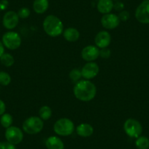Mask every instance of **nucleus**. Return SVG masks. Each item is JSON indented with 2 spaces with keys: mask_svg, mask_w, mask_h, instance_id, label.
Returning a JSON list of instances; mask_svg holds the SVG:
<instances>
[{
  "mask_svg": "<svg viewBox=\"0 0 149 149\" xmlns=\"http://www.w3.org/2000/svg\"><path fill=\"white\" fill-rule=\"evenodd\" d=\"M124 130L129 137L137 138L141 135L143 127L137 120L134 118H128L124 124Z\"/></svg>",
  "mask_w": 149,
  "mask_h": 149,
  "instance_id": "6",
  "label": "nucleus"
},
{
  "mask_svg": "<svg viewBox=\"0 0 149 149\" xmlns=\"http://www.w3.org/2000/svg\"><path fill=\"white\" fill-rule=\"evenodd\" d=\"M0 61L3 64L4 66L7 67H10L13 66L15 62V59H14L13 56L11 55L10 54H5L0 57Z\"/></svg>",
  "mask_w": 149,
  "mask_h": 149,
  "instance_id": "22",
  "label": "nucleus"
},
{
  "mask_svg": "<svg viewBox=\"0 0 149 149\" xmlns=\"http://www.w3.org/2000/svg\"><path fill=\"white\" fill-rule=\"evenodd\" d=\"M13 122V116L9 113H4L3 115L1 116L0 118V124L4 128L8 129V127H11Z\"/></svg>",
  "mask_w": 149,
  "mask_h": 149,
  "instance_id": "21",
  "label": "nucleus"
},
{
  "mask_svg": "<svg viewBox=\"0 0 149 149\" xmlns=\"http://www.w3.org/2000/svg\"><path fill=\"white\" fill-rule=\"evenodd\" d=\"M110 54H111L110 50L107 48H102L100 51V56L103 58H108L110 56Z\"/></svg>",
  "mask_w": 149,
  "mask_h": 149,
  "instance_id": "27",
  "label": "nucleus"
},
{
  "mask_svg": "<svg viewBox=\"0 0 149 149\" xmlns=\"http://www.w3.org/2000/svg\"><path fill=\"white\" fill-rule=\"evenodd\" d=\"M76 132L79 136L82 137H90L94 133V128L92 126L89 124L83 123L79 124L76 127Z\"/></svg>",
  "mask_w": 149,
  "mask_h": 149,
  "instance_id": "16",
  "label": "nucleus"
},
{
  "mask_svg": "<svg viewBox=\"0 0 149 149\" xmlns=\"http://www.w3.org/2000/svg\"><path fill=\"white\" fill-rule=\"evenodd\" d=\"M69 77L73 82H78L79 81H81V78L82 77L81 70H80L79 69H73L70 71Z\"/></svg>",
  "mask_w": 149,
  "mask_h": 149,
  "instance_id": "24",
  "label": "nucleus"
},
{
  "mask_svg": "<svg viewBox=\"0 0 149 149\" xmlns=\"http://www.w3.org/2000/svg\"><path fill=\"white\" fill-rule=\"evenodd\" d=\"M113 0H99L97 3V10L102 14L110 13L113 9Z\"/></svg>",
  "mask_w": 149,
  "mask_h": 149,
  "instance_id": "17",
  "label": "nucleus"
},
{
  "mask_svg": "<svg viewBox=\"0 0 149 149\" xmlns=\"http://www.w3.org/2000/svg\"><path fill=\"white\" fill-rule=\"evenodd\" d=\"M63 36L64 39L68 42H76L80 38V32L77 29L70 27L63 31Z\"/></svg>",
  "mask_w": 149,
  "mask_h": 149,
  "instance_id": "15",
  "label": "nucleus"
},
{
  "mask_svg": "<svg viewBox=\"0 0 149 149\" xmlns=\"http://www.w3.org/2000/svg\"><path fill=\"white\" fill-rule=\"evenodd\" d=\"M120 21L118 15L113 13L104 14L101 18L102 26L106 29H114L119 26Z\"/></svg>",
  "mask_w": 149,
  "mask_h": 149,
  "instance_id": "10",
  "label": "nucleus"
},
{
  "mask_svg": "<svg viewBox=\"0 0 149 149\" xmlns=\"http://www.w3.org/2000/svg\"><path fill=\"white\" fill-rule=\"evenodd\" d=\"M94 42L97 48H105L110 45L111 42V36L107 31H101L97 34L94 38Z\"/></svg>",
  "mask_w": 149,
  "mask_h": 149,
  "instance_id": "13",
  "label": "nucleus"
},
{
  "mask_svg": "<svg viewBox=\"0 0 149 149\" xmlns=\"http://www.w3.org/2000/svg\"><path fill=\"white\" fill-rule=\"evenodd\" d=\"M115 1H119V0H115Z\"/></svg>",
  "mask_w": 149,
  "mask_h": 149,
  "instance_id": "33",
  "label": "nucleus"
},
{
  "mask_svg": "<svg viewBox=\"0 0 149 149\" xmlns=\"http://www.w3.org/2000/svg\"><path fill=\"white\" fill-rule=\"evenodd\" d=\"M42 26L45 32L48 36L52 37H58L64 31L62 21L58 17L54 15H48L44 19Z\"/></svg>",
  "mask_w": 149,
  "mask_h": 149,
  "instance_id": "2",
  "label": "nucleus"
},
{
  "mask_svg": "<svg viewBox=\"0 0 149 149\" xmlns=\"http://www.w3.org/2000/svg\"><path fill=\"white\" fill-rule=\"evenodd\" d=\"M124 5L121 2H116L113 5V9L118 12H121L124 10Z\"/></svg>",
  "mask_w": 149,
  "mask_h": 149,
  "instance_id": "29",
  "label": "nucleus"
},
{
  "mask_svg": "<svg viewBox=\"0 0 149 149\" xmlns=\"http://www.w3.org/2000/svg\"><path fill=\"white\" fill-rule=\"evenodd\" d=\"M118 18H119L120 21H127V20H129L130 18V13L128 11H126V10H122L121 12L119 13V15H118Z\"/></svg>",
  "mask_w": 149,
  "mask_h": 149,
  "instance_id": "26",
  "label": "nucleus"
},
{
  "mask_svg": "<svg viewBox=\"0 0 149 149\" xmlns=\"http://www.w3.org/2000/svg\"><path fill=\"white\" fill-rule=\"evenodd\" d=\"M52 116V110L49 106L44 105L39 110V117L42 121H47Z\"/></svg>",
  "mask_w": 149,
  "mask_h": 149,
  "instance_id": "19",
  "label": "nucleus"
},
{
  "mask_svg": "<svg viewBox=\"0 0 149 149\" xmlns=\"http://www.w3.org/2000/svg\"><path fill=\"white\" fill-rule=\"evenodd\" d=\"M48 6V0H34L33 3V9L37 14H42L46 12Z\"/></svg>",
  "mask_w": 149,
  "mask_h": 149,
  "instance_id": "18",
  "label": "nucleus"
},
{
  "mask_svg": "<svg viewBox=\"0 0 149 149\" xmlns=\"http://www.w3.org/2000/svg\"><path fill=\"white\" fill-rule=\"evenodd\" d=\"M74 97L82 102H89L95 97L97 88L88 80H81L77 82L73 88Z\"/></svg>",
  "mask_w": 149,
  "mask_h": 149,
  "instance_id": "1",
  "label": "nucleus"
},
{
  "mask_svg": "<svg viewBox=\"0 0 149 149\" xmlns=\"http://www.w3.org/2000/svg\"><path fill=\"white\" fill-rule=\"evenodd\" d=\"M2 142H0V149H1V147H2Z\"/></svg>",
  "mask_w": 149,
  "mask_h": 149,
  "instance_id": "32",
  "label": "nucleus"
},
{
  "mask_svg": "<svg viewBox=\"0 0 149 149\" xmlns=\"http://www.w3.org/2000/svg\"><path fill=\"white\" fill-rule=\"evenodd\" d=\"M45 146L48 149H64L62 140L56 136H51L45 140Z\"/></svg>",
  "mask_w": 149,
  "mask_h": 149,
  "instance_id": "14",
  "label": "nucleus"
},
{
  "mask_svg": "<svg viewBox=\"0 0 149 149\" xmlns=\"http://www.w3.org/2000/svg\"><path fill=\"white\" fill-rule=\"evenodd\" d=\"M135 146L138 149H148L149 139L145 136H140L136 139Z\"/></svg>",
  "mask_w": 149,
  "mask_h": 149,
  "instance_id": "20",
  "label": "nucleus"
},
{
  "mask_svg": "<svg viewBox=\"0 0 149 149\" xmlns=\"http://www.w3.org/2000/svg\"><path fill=\"white\" fill-rule=\"evenodd\" d=\"M5 135L7 141L14 145L21 143L24 139V133L22 130L19 127L14 126H11L6 129Z\"/></svg>",
  "mask_w": 149,
  "mask_h": 149,
  "instance_id": "7",
  "label": "nucleus"
},
{
  "mask_svg": "<svg viewBox=\"0 0 149 149\" xmlns=\"http://www.w3.org/2000/svg\"><path fill=\"white\" fill-rule=\"evenodd\" d=\"M1 149H16L15 145L12 144V143H9V142H3L2 143V147Z\"/></svg>",
  "mask_w": 149,
  "mask_h": 149,
  "instance_id": "28",
  "label": "nucleus"
},
{
  "mask_svg": "<svg viewBox=\"0 0 149 149\" xmlns=\"http://www.w3.org/2000/svg\"><path fill=\"white\" fill-rule=\"evenodd\" d=\"M81 56L83 59L87 62L95 61L100 56V50L95 45H88L83 48L81 51Z\"/></svg>",
  "mask_w": 149,
  "mask_h": 149,
  "instance_id": "12",
  "label": "nucleus"
},
{
  "mask_svg": "<svg viewBox=\"0 0 149 149\" xmlns=\"http://www.w3.org/2000/svg\"><path fill=\"white\" fill-rule=\"evenodd\" d=\"M54 130L56 134L60 136L71 135L74 131V124L72 121L67 118H62L57 120L54 125Z\"/></svg>",
  "mask_w": 149,
  "mask_h": 149,
  "instance_id": "4",
  "label": "nucleus"
},
{
  "mask_svg": "<svg viewBox=\"0 0 149 149\" xmlns=\"http://www.w3.org/2000/svg\"><path fill=\"white\" fill-rule=\"evenodd\" d=\"M19 17L18 13L14 11H8L4 15L2 18V24L7 29L12 30L18 26Z\"/></svg>",
  "mask_w": 149,
  "mask_h": 149,
  "instance_id": "11",
  "label": "nucleus"
},
{
  "mask_svg": "<svg viewBox=\"0 0 149 149\" xmlns=\"http://www.w3.org/2000/svg\"><path fill=\"white\" fill-rule=\"evenodd\" d=\"M11 82V77L8 72L4 71L0 72V85L7 86Z\"/></svg>",
  "mask_w": 149,
  "mask_h": 149,
  "instance_id": "23",
  "label": "nucleus"
},
{
  "mask_svg": "<svg viewBox=\"0 0 149 149\" xmlns=\"http://www.w3.org/2000/svg\"><path fill=\"white\" fill-rule=\"evenodd\" d=\"M100 72V67L94 61L88 62L81 69V74L86 80H91L95 78Z\"/></svg>",
  "mask_w": 149,
  "mask_h": 149,
  "instance_id": "9",
  "label": "nucleus"
},
{
  "mask_svg": "<svg viewBox=\"0 0 149 149\" xmlns=\"http://www.w3.org/2000/svg\"><path fill=\"white\" fill-rule=\"evenodd\" d=\"M17 13H18L19 18L25 19V18H27L30 15V10L29 9L26 8H22L18 11Z\"/></svg>",
  "mask_w": 149,
  "mask_h": 149,
  "instance_id": "25",
  "label": "nucleus"
},
{
  "mask_svg": "<svg viewBox=\"0 0 149 149\" xmlns=\"http://www.w3.org/2000/svg\"><path fill=\"white\" fill-rule=\"evenodd\" d=\"M4 54H5V46H4L3 43L0 41V57Z\"/></svg>",
  "mask_w": 149,
  "mask_h": 149,
  "instance_id": "31",
  "label": "nucleus"
},
{
  "mask_svg": "<svg viewBox=\"0 0 149 149\" xmlns=\"http://www.w3.org/2000/svg\"><path fill=\"white\" fill-rule=\"evenodd\" d=\"M5 110H6V104L2 100H0V116L5 113Z\"/></svg>",
  "mask_w": 149,
  "mask_h": 149,
  "instance_id": "30",
  "label": "nucleus"
},
{
  "mask_svg": "<svg viewBox=\"0 0 149 149\" xmlns=\"http://www.w3.org/2000/svg\"><path fill=\"white\" fill-rule=\"evenodd\" d=\"M135 18L141 24H149V0H144L135 10Z\"/></svg>",
  "mask_w": 149,
  "mask_h": 149,
  "instance_id": "8",
  "label": "nucleus"
},
{
  "mask_svg": "<svg viewBox=\"0 0 149 149\" xmlns=\"http://www.w3.org/2000/svg\"><path fill=\"white\" fill-rule=\"evenodd\" d=\"M44 127V122L40 117L31 116L23 123L24 132L28 134H36L40 132Z\"/></svg>",
  "mask_w": 149,
  "mask_h": 149,
  "instance_id": "3",
  "label": "nucleus"
},
{
  "mask_svg": "<svg viewBox=\"0 0 149 149\" xmlns=\"http://www.w3.org/2000/svg\"><path fill=\"white\" fill-rule=\"evenodd\" d=\"M21 42L22 40L21 36L15 31H8L2 36V42L3 43L4 46L9 50L18 49L21 46Z\"/></svg>",
  "mask_w": 149,
  "mask_h": 149,
  "instance_id": "5",
  "label": "nucleus"
}]
</instances>
